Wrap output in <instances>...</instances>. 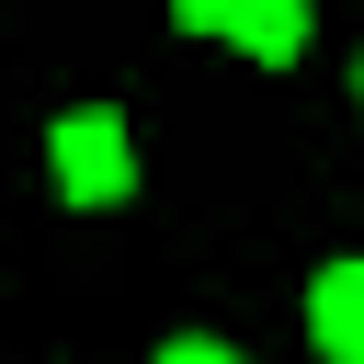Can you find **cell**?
<instances>
[{
    "instance_id": "obj_1",
    "label": "cell",
    "mask_w": 364,
    "mask_h": 364,
    "mask_svg": "<svg viewBox=\"0 0 364 364\" xmlns=\"http://www.w3.org/2000/svg\"><path fill=\"white\" fill-rule=\"evenodd\" d=\"M57 193L68 205H125L136 193V136H125V114L114 102H91V114H57Z\"/></svg>"
},
{
    "instance_id": "obj_2",
    "label": "cell",
    "mask_w": 364,
    "mask_h": 364,
    "mask_svg": "<svg viewBox=\"0 0 364 364\" xmlns=\"http://www.w3.org/2000/svg\"><path fill=\"white\" fill-rule=\"evenodd\" d=\"M307 341H318L330 364H364V262H330V273L307 284Z\"/></svg>"
},
{
    "instance_id": "obj_3",
    "label": "cell",
    "mask_w": 364,
    "mask_h": 364,
    "mask_svg": "<svg viewBox=\"0 0 364 364\" xmlns=\"http://www.w3.org/2000/svg\"><path fill=\"white\" fill-rule=\"evenodd\" d=\"M228 46H250L262 68L307 57V0H239V34H228Z\"/></svg>"
},
{
    "instance_id": "obj_4",
    "label": "cell",
    "mask_w": 364,
    "mask_h": 364,
    "mask_svg": "<svg viewBox=\"0 0 364 364\" xmlns=\"http://www.w3.org/2000/svg\"><path fill=\"white\" fill-rule=\"evenodd\" d=\"M182 34H239V0H171Z\"/></svg>"
},
{
    "instance_id": "obj_5",
    "label": "cell",
    "mask_w": 364,
    "mask_h": 364,
    "mask_svg": "<svg viewBox=\"0 0 364 364\" xmlns=\"http://www.w3.org/2000/svg\"><path fill=\"white\" fill-rule=\"evenodd\" d=\"M159 364H239V353H228V341H171Z\"/></svg>"
},
{
    "instance_id": "obj_6",
    "label": "cell",
    "mask_w": 364,
    "mask_h": 364,
    "mask_svg": "<svg viewBox=\"0 0 364 364\" xmlns=\"http://www.w3.org/2000/svg\"><path fill=\"white\" fill-rule=\"evenodd\" d=\"M353 102H364V57H353Z\"/></svg>"
}]
</instances>
